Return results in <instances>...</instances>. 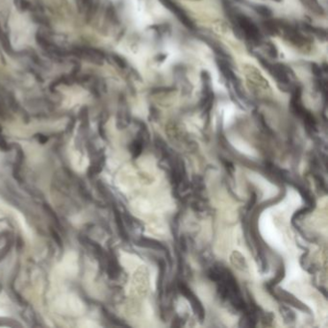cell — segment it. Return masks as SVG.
<instances>
[{
    "label": "cell",
    "mask_w": 328,
    "mask_h": 328,
    "mask_svg": "<svg viewBox=\"0 0 328 328\" xmlns=\"http://www.w3.org/2000/svg\"><path fill=\"white\" fill-rule=\"evenodd\" d=\"M237 21L239 26L244 31L246 37L251 41H258L261 38L259 29L255 25V23L250 20L247 16L244 14H240L237 16Z\"/></svg>",
    "instance_id": "obj_1"
},
{
    "label": "cell",
    "mask_w": 328,
    "mask_h": 328,
    "mask_svg": "<svg viewBox=\"0 0 328 328\" xmlns=\"http://www.w3.org/2000/svg\"><path fill=\"white\" fill-rule=\"evenodd\" d=\"M161 2L164 4V6L169 9L173 14L177 15L178 18L181 20V22L188 28H192V22L191 19L186 15V14L182 11L181 8H179L175 3H173L171 0H161Z\"/></svg>",
    "instance_id": "obj_2"
},
{
    "label": "cell",
    "mask_w": 328,
    "mask_h": 328,
    "mask_svg": "<svg viewBox=\"0 0 328 328\" xmlns=\"http://www.w3.org/2000/svg\"><path fill=\"white\" fill-rule=\"evenodd\" d=\"M218 65H219V69L220 71L223 73V75L225 77H227V79H233L235 76L233 74L232 70L228 67L227 64H225L222 61H218Z\"/></svg>",
    "instance_id": "obj_3"
},
{
    "label": "cell",
    "mask_w": 328,
    "mask_h": 328,
    "mask_svg": "<svg viewBox=\"0 0 328 328\" xmlns=\"http://www.w3.org/2000/svg\"><path fill=\"white\" fill-rule=\"evenodd\" d=\"M254 10L258 13V14L265 16V17H269L272 15V11L269 7L265 6V5H256L254 6Z\"/></svg>",
    "instance_id": "obj_4"
},
{
    "label": "cell",
    "mask_w": 328,
    "mask_h": 328,
    "mask_svg": "<svg viewBox=\"0 0 328 328\" xmlns=\"http://www.w3.org/2000/svg\"><path fill=\"white\" fill-rule=\"evenodd\" d=\"M113 59H114V61L116 62V64H117L120 68L124 69V68L126 67V62H125V60L123 59V57L118 56V55H113Z\"/></svg>",
    "instance_id": "obj_5"
},
{
    "label": "cell",
    "mask_w": 328,
    "mask_h": 328,
    "mask_svg": "<svg viewBox=\"0 0 328 328\" xmlns=\"http://www.w3.org/2000/svg\"><path fill=\"white\" fill-rule=\"evenodd\" d=\"M312 69H313V72H314L316 75H318V76L322 75V69H321L318 65L313 64V65H312Z\"/></svg>",
    "instance_id": "obj_6"
},
{
    "label": "cell",
    "mask_w": 328,
    "mask_h": 328,
    "mask_svg": "<svg viewBox=\"0 0 328 328\" xmlns=\"http://www.w3.org/2000/svg\"><path fill=\"white\" fill-rule=\"evenodd\" d=\"M83 2L88 6H90L92 4V0H83Z\"/></svg>",
    "instance_id": "obj_7"
}]
</instances>
